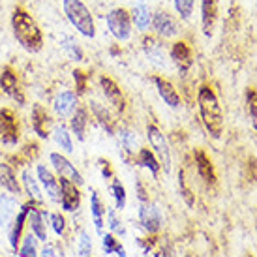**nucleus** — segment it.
Returning <instances> with one entry per match:
<instances>
[{"label": "nucleus", "mask_w": 257, "mask_h": 257, "mask_svg": "<svg viewBox=\"0 0 257 257\" xmlns=\"http://www.w3.org/2000/svg\"><path fill=\"white\" fill-rule=\"evenodd\" d=\"M197 105H199L201 120H203L208 134L214 139L221 137V134H223V111H221L220 100H218L212 85L205 83V85L199 86Z\"/></svg>", "instance_id": "nucleus-1"}, {"label": "nucleus", "mask_w": 257, "mask_h": 257, "mask_svg": "<svg viewBox=\"0 0 257 257\" xmlns=\"http://www.w3.org/2000/svg\"><path fill=\"white\" fill-rule=\"evenodd\" d=\"M12 29H14V36L19 42L23 49L30 51V53H38L43 47V34L34 17L23 10V8H15L12 14Z\"/></svg>", "instance_id": "nucleus-2"}, {"label": "nucleus", "mask_w": 257, "mask_h": 257, "mask_svg": "<svg viewBox=\"0 0 257 257\" xmlns=\"http://www.w3.org/2000/svg\"><path fill=\"white\" fill-rule=\"evenodd\" d=\"M62 8H64L66 19L70 21V25L79 34H83L86 38L96 36L94 17L90 14V10L83 4V0H62Z\"/></svg>", "instance_id": "nucleus-3"}, {"label": "nucleus", "mask_w": 257, "mask_h": 257, "mask_svg": "<svg viewBox=\"0 0 257 257\" xmlns=\"http://www.w3.org/2000/svg\"><path fill=\"white\" fill-rule=\"evenodd\" d=\"M107 27L118 42H126L132 36V17L128 10L124 8H114L107 14Z\"/></svg>", "instance_id": "nucleus-4"}, {"label": "nucleus", "mask_w": 257, "mask_h": 257, "mask_svg": "<svg viewBox=\"0 0 257 257\" xmlns=\"http://www.w3.org/2000/svg\"><path fill=\"white\" fill-rule=\"evenodd\" d=\"M147 137L150 141V147L154 149V154H156L160 165L165 169V173H169V169H171V150H169V145L165 141V136L160 132L156 124H149L147 126Z\"/></svg>", "instance_id": "nucleus-5"}, {"label": "nucleus", "mask_w": 257, "mask_h": 257, "mask_svg": "<svg viewBox=\"0 0 257 257\" xmlns=\"http://www.w3.org/2000/svg\"><path fill=\"white\" fill-rule=\"evenodd\" d=\"M0 143L2 145H17L19 143V124L15 118L14 111L0 109Z\"/></svg>", "instance_id": "nucleus-6"}, {"label": "nucleus", "mask_w": 257, "mask_h": 257, "mask_svg": "<svg viewBox=\"0 0 257 257\" xmlns=\"http://www.w3.org/2000/svg\"><path fill=\"white\" fill-rule=\"evenodd\" d=\"M58 186H60V199L58 201H60L62 208L68 212H75L81 205V193H79L77 184H73L72 180L60 179Z\"/></svg>", "instance_id": "nucleus-7"}, {"label": "nucleus", "mask_w": 257, "mask_h": 257, "mask_svg": "<svg viewBox=\"0 0 257 257\" xmlns=\"http://www.w3.org/2000/svg\"><path fill=\"white\" fill-rule=\"evenodd\" d=\"M51 164L55 165V169H57V173L60 175V179L72 180L73 184H77V186L83 184V177H81V173L75 169V165H73L66 156L55 152V154H51Z\"/></svg>", "instance_id": "nucleus-8"}, {"label": "nucleus", "mask_w": 257, "mask_h": 257, "mask_svg": "<svg viewBox=\"0 0 257 257\" xmlns=\"http://www.w3.org/2000/svg\"><path fill=\"white\" fill-rule=\"evenodd\" d=\"M139 220L143 223V227L149 231V233H158L160 227H162V212H160V208L156 205H152V203H145L139 207Z\"/></svg>", "instance_id": "nucleus-9"}, {"label": "nucleus", "mask_w": 257, "mask_h": 257, "mask_svg": "<svg viewBox=\"0 0 257 257\" xmlns=\"http://www.w3.org/2000/svg\"><path fill=\"white\" fill-rule=\"evenodd\" d=\"M152 29L160 38H173L177 36V21L171 14L167 12H158L154 17H152Z\"/></svg>", "instance_id": "nucleus-10"}, {"label": "nucleus", "mask_w": 257, "mask_h": 257, "mask_svg": "<svg viewBox=\"0 0 257 257\" xmlns=\"http://www.w3.org/2000/svg\"><path fill=\"white\" fill-rule=\"evenodd\" d=\"M0 88L4 90V94H8L10 98H14L17 103H25V98H23L21 90H19V81H17V75L12 68H4L2 73H0Z\"/></svg>", "instance_id": "nucleus-11"}, {"label": "nucleus", "mask_w": 257, "mask_h": 257, "mask_svg": "<svg viewBox=\"0 0 257 257\" xmlns=\"http://www.w3.org/2000/svg\"><path fill=\"white\" fill-rule=\"evenodd\" d=\"M218 19V0H201V25L205 36L214 32V25Z\"/></svg>", "instance_id": "nucleus-12"}, {"label": "nucleus", "mask_w": 257, "mask_h": 257, "mask_svg": "<svg viewBox=\"0 0 257 257\" xmlns=\"http://www.w3.org/2000/svg\"><path fill=\"white\" fill-rule=\"evenodd\" d=\"M143 51L147 58H149L152 64L156 66H162L164 68L167 64V53H165L164 45L158 42L154 36H147L143 40Z\"/></svg>", "instance_id": "nucleus-13"}, {"label": "nucleus", "mask_w": 257, "mask_h": 257, "mask_svg": "<svg viewBox=\"0 0 257 257\" xmlns=\"http://www.w3.org/2000/svg\"><path fill=\"white\" fill-rule=\"evenodd\" d=\"M100 85L101 88H103V94H105V98H107L111 103L114 105V109L116 111H124L126 109V101H124V96H122V90H120V86L114 83L111 77H100Z\"/></svg>", "instance_id": "nucleus-14"}, {"label": "nucleus", "mask_w": 257, "mask_h": 257, "mask_svg": "<svg viewBox=\"0 0 257 257\" xmlns=\"http://www.w3.org/2000/svg\"><path fill=\"white\" fill-rule=\"evenodd\" d=\"M171 60L175 64L179 66V70L186 72V70H190L193 64L192 60V49H190V45L186 42H175L171 47Z\"/></svg>", "instance_id": "nucleus-15"}, {"label": "nucleus", "mask_w": 257, "mask_h": 257, "mask_svg": "<svg viewBox=\"0 0 257 257\" xmlns=\"http://www.w3.org/2000/svg\"><path fill=\"white\" fill-rule=\"evenodd\" d=\"M195 167H197V173L201 175V179L205 180L207 184H216V171H214V165L210 162V158L205 154V150L197 149L195 150Z\"/></svg>", "instance_id": "nucleus-16"}, {"label": "nucleus", "mask_w": 257, "mask_h": 257, "mask_svg": "<svg viewBox=\"0 0 257 257\" xmlns=\"http://www.w3.org/2000/svg\"><path fill=\"white\" fill-rule=\"evenodd\" d=\"M17 208H19V205L12 195H8V193L0 195V227L12 225V221L15 220V216L19 212Z\"/></svg>", "instance_id": "nucleus-17"}, {"label": "nucleus", "mask_w": 257, "mask_h": 257, "mask_svg": "<svg viewBox=\"0 0 257 257\" xmlns=\"http://www.w3.org/2000/svg\"><path fill=\"white\" fill-rule=\"evenodd\" d=\"M77 105V98L72 90H60V92L55 96V101H53V109L55 113L60 114V116H68V114L73 113V109Z\"/></svg>", "instance_id": "nucleus-18"}, {"label": "nucleus", "mask_w": 257, "mask_h": 257, "mask_svg": "<svg viewBox=\"0 0 257 257\" xmlns=\"http://www.w3.org/2000/svg\"><path fill=\"white\" fill-rule=\"evenodd\" d=\"M49 126H51L49 113L45 111L43 105L36 103V105L32 107V128H34V132H36L42 139H47V137H49Z\"/></svg>", "instance_id": "nucleus-19"}, {"label": "nucleus", "mask_w": 257, "mask_h": 257, "mask_svg": "<svg viewBox=\"0 0 257 257\" xmlns=\"http://www.w3.org/2000/svg\"><path fill=\"white\" fill-rule=\"evenodd\" d=\"M38 180H40V184L43 186V190H45V193L49 195L51 199L53 201L60 199V186H58V180L53 177V173H51L47 167L38 165Z\"/></svg>", "instance_id": "nucleus-20"}, {"label": "nucleus", "mask_w": 257, "mask_h": 257, "mask_svg": "<svg viewBox=\"0 0 257 257\" xmlns=\"http://www.w3.org/2000/svg\"><path fill=\"white\" fill-rule=\"evenodd\" d=\"M154 83H156L158 94L162 96V100L169 105V107H179L180 105V96L179 92L175 90V86L164 77H154Z\"/></svg>", "instance_id": "nucleus-21"}, {"label": "nucleus", "mask_w": 257, "mask_h": 257, "mask_svg": "<svg viewBox=\"0 0 257 257\" xmlns=\"http://www.w3.org/2000/svg\"><path fill=\"white\" fill-rule=\"evenodd\" d=\"M29 210H30V203L25 205V207H21V210L15 216V220L12 221V229H10V244H12V248H17V244H19L23 227H25V221L29 218Z\"/></svg>", "instance_id": "nucleus-22"}, {"label": "nucleus", "mask_w": 257, "mask_h": 257, "mask_svg": "<svg viewBox=\"0 0 257 257\" xmlns=\"http://www.w3.org/2000/svg\"><path fill=\"white\" fill-rule=\"evenodd\" d=\"M29 218H30V229L36 236L38 240H47V229H45V221H43V212L38 210L32 203H30V210H29Z\"/></svg>", "instance_id": "nucleus-23"}, {"label": "nucleus", "mask_w": 257, "mask_h": 257, "mask_svg": "<svg viewBox=\"0 0 257 257\" xmlns=\"http://www.w3.org/2000/svg\"><path fill=\"white\" fill-rule=\"evenodd\" d=\"M58 40H60V47H62V51H64L72 60H83V51H81V45H79V42L75 40V36L62 32Z\"/></svg>", "instance_id": "nucleus-24"}, {"label": "nucleus", "mask_w": 257, "mask_h": 257, "mask_svg": "<svg viewBox=\"0 0 257 257\" xmlns=\"http://www.w3.org/2000/svg\"><path fill=\"white\" fill-rule=\"evenodd\" d=\"M0 186H4L8 192L15 193V195L21 193V186H19V182L15 179V173L12 169V165L0 164Z\"/></svg>", "instance_id": "nucleus-25"}, {"label": "nucleus", "mask_w": 257, "mask_h": 257, "mask_svg": "<svg viewBox=\"0 0 257 257\" xmlns=\"http://www.w3.org/2000/svg\"><path fill=\"white\" fill-rule=\"evenodd\" d=\"M23 186H25V190L29 193V197L32 199V203H42L43 197H42V190H40V184H38V180L34 179V175L30 169H25L23 171Z\"/></svg>", "instance_id": "nucleus-26"}, {"label": "nucleus", "mask_w": 257, "mask_h": 257, "mask_svg": "<svg viewBox=\"0 0 257 257\" xmlns=\"http://www.w3.org/2000/svg\"><path fill=\"white\" fill-rule=\"evenodd\" d=\"M152 12H150V8L147 4H139V6L134 8V12H132V21L136 25L139 30H147L150 27V23H152Z\"/></svg>", "instance_id": "nucleus-27"}, {"label": "nucleus", "mask_w": 257, "mask_h": 257, "mask_svg": "<svg viewBox=\"0 0 257 257\" xmlns=\"http://www.w3.org/2000/svg\"><path fill=\"white\" fill-rule=\"evenodd\" d=\"M137 164L141 165V167H145V169H149L154 177L158 175V171H160V162H158V158L154 152H150L149 149H141L139 150V156H137Z\"/></svg>", "instance_id": "nucleus-28"}, {"label": "nucleus", "mask_w": 257, "mask_h": 257, "mask_svg": "<svg viewBox=\"0 0 257 257\" xmlns=\"http://www.w3.org/2000/svg\"><path fill=\"white\" fill-rule=\"evenodd\" d=\"M53 139H55V143H57L62 150H66V152H72V150H73L72 136H70L68 128H66V126H62V124L53 126Z\"/></svg>", "instance_id": "nucleus-29"}, {"label": "nucleus", "mask_w": 257, "mask_h": 257, "mask_svg": "<svg viewBox=\"0 0 257 257\" xmlns=\"http://www.w3.org/2000/svg\"><path fill=\"white\" fill-rule=\"evenodd\" d=\"M90 210H92V218H94V225H96V231L101 233V229H103V220H101V216H103V207H101V201L98 197V193L90 192Z\"/></svg>", "instance_id": "nucleus-30"}, {"label": "nucleus", "mask_w": 257, "mask_h": 257, "mask_svg": "<svg viewBox=\"0 0 257 257\" xmlns=\"http://www.w3.org/2000/svg\"><path fill=\"white\" fill-rule=\"evenodd\" d=\"M85 128H86V111L85 109H75V113L72 114V130L77 136L79 141L85 139Z\"/></svg>", "instance_id": "nucleus-31"}, {"label": "nucleus", "mask_w": 257, "mask_h": 257, "mask_svg": "<svg viewBox=\"0 0 257 257\" xmlns=\"http://www.w3.org/2000/svg\"><path fill=\"white\" fill-rule=\"evenodd\" d=\"M101 246H103V251L107 253V255H113L116 253L118 257H128L126 255V250H124V246H122L113 235H103L101 238Z\"/></svg>", "instance_id": "nucleus-32"}, {"label": "nucleus", "mask_w": 257, "mask_h": 257, "mask_svg": "<svg viewBox=\"0 0 257 257\" xmlns=\"http://www.w3.org/2000/svg\"><path fill=\"white\" fill-rule=\"evenodd\" d=\"M246 103H248V114H250L251 126L257 132V88L250 86L246 90Z\"/></svg>", "instance_id": "nucleus-33"}, {"label": "nucleus", "mask_w": 257, "mask_h": 257, "mask_svg": "<svg viewBox=\"0 0 257 257\" xmlns=\"http://www.w3.org/2000/svg\"><path fill=\"white\" fill-rule=\"evenodd\" d=\"M92 105V111L94 114L98 116V120H100V124L103 126V128L107 130L109 134H113V120H111V114H109V111L105 107H101L98 101H92L90 103Z\"/></svg>", "instance_id": "nucleus-34"}, {"label": "nucleus", "mask_w": 257, "mask_h": 257, "mask_svg": "<svg viewBox=\"0 0 257 257\" xmlns=\"http://www.w3.org/2000/svg\"><path fill=\"white\" fill-rule=\"evenodd\" d=\"M118 141H120V145L128 150V152H134V149L137 147V134H134V132L128 128H122L120 132H118Z\"/></svg>", "instance_id": "nucleus-35"}, {"label": "nucleus", "mask_w": 257, "mask_h": 257, "mask_svg": "<svg viewBox=\"0 0 257 257\" xmlns=\"http://www.w3.org/2000/svg\"><path fill=\"white\" fill-rule=\"evenodd\" d=\"M21 257H38V242L34 235H27L25 240L21 244V250H19Z\"/></svg>", "instance_id": "nucleus-36"}, {"label": "nucleus", "mask_w": 257, "mask_h": 257, "mask_svg": "<svg viewBox=\"0 0 257 257\" xmlns=\"http://www.w3.org/2000/svg\"><path fill=\"white\" fill-rule=\"evenodd\" d=\"M111 192L114 195V203H116V208L122 210V208L126 207V190H124V186L118 182V180H114L113 186H111Z\"/></svg>", "instance_id": "nucleus-37"}, {"label": "nucleus", "mask_w": 257, "mask_h": 257, "mask_svg": "<svg viewBox=\"0 0 257 257\" xmlns=\"http://www.w3.org/2000/svg\"><path fill=\"white\" fill-rule=\"evenodd\" d=\"M90 253H92V240H90V235L83 231L79 236V255L90 257Z\"/></svg>", "instance_id": "nucleus-38"}, {"label": "nucleus", "mask_w": 257, "mask_h": 257, "mask_svg": "<svg viewBox=\"0 0 257 257\" xmlns=\"http://www.w3.org/2000/svg\"><path fill=\"white\" fill-rule=\"evenodd\" d=\"M175 10L182 19H188L193 14V0H175Z\"/></svg>", "instance_id": "nucleus-39"}, {"label": "nucleus", "mask_w": 257, "mask_h": 257, "mask_svg": "<svg viewBox=\"0 0 257 257\" xmlns=\"http://www.w3.org/2000/svg\"><path fill=\"white\" fill-rule=\"evenodd\" d=\"M73 79H75V85H77V94H85L88 73L83 72V70H75V72H73Z\"/></svg>", "instance_id": "nucleus-40"}, {"label": "nucleus", "mask_w": 257, "mask_h": 257, "mask_svg": "<svg viewBox=\"0 0 257 257\" xmlns=\"http://www.w3.org/2000/svg\"><path fill=\"white\" fill-rule=\"evenodd\" d=\"M51 223H53V229H55V233L57 235H62L66 229V220L62 214H53L51 216Z\"/></svg>", "instance_id": "nucleus-41"}, {"label": "nucleus", "mask_w": 257, "mask_h": 257, "mask_svg": "<svg viewBox=\"0 0 257 257\" xmlns=\"http://www.w3.org/2000/svg\"><path fill=\"white\" fill-rule=\"evenodd\" d=\"M109 225H111V229H113L114 233H122V231H124L122 221L118 220V216H116L114 210H109Z\"/></svg>", "instance_id": "nucleus-42"}, {"label": "nucleus", "mask_w": 257, "mask_h": 257, "mask_svg": "<svg viewBox=\"0 0 257 257\" xmlns=\"http://www.w3.org/2000/svg\"><path fill=\"white\" fill-rule=\"evenodd\" d=\"M98 165H100V171H101V175H103L105 179H111V177H113V171H111V164H109L107 160L100 158V160H98Z\"/></svg>", "instance_id": "nucleus-43"}, {"label": "nucleus", "mask_w": 257, "mask_h": 257, "mask_svg": "<svg viewBox=\"0 0 257 257\" xmlns=\"http://www.w3.org/2000/svg\"><path fill=\"white\" fill-rule=\"evenodd\" d=\"M42 257H58L57 251H55V246L45 244V248H43V251H42Z\"/></svg>", "instance_id": "nucleus-44"}, {"label": "nucleus", "mask_w": 257, "mask_h": 257, "mask_svg": "<svg viewBox=\"0 0 257 257\" xmlns=\"http://www.w3.org/2000/svg\"><path fill=\"white\" fill-rule=\"evenodd\" d=\"M164 257H175V253H173L171 248H167V250H164Z\"/></svg>", "instance_id": "nucleus-45"}, {"label": "nucleus", "mask_w": 257, "mask_h": 257, "mask_svg": "<svg viewBox=\"0 0 257 257\" xmlns=\"http://www.w3.org/2000/svg\"><path fill=\"white\" fill-rule=\"evenodd\" d=\"M246 257H253V255H250V253H248V255H246Z\"/></svg>", "instance_id": "nucleus-46"}]
</instances>
